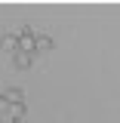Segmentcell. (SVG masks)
<instances>
[{
	"label": "cell",
	"mask_w": 120,
	"mask_h": 123,
	"mask_svg": "<svg viewBox=\"0 0 120 123\" xmlns=\"http://www.w3.org/2000/svg\"><path fill=\"white\" fill-rule=\"evenodd\" d=\"M25 120V95L19 86L0 92V123H22Z\"/></svg>",
	"instance_id": "6da1fadb"
},
{
	"label": "cell",
	"mask_w": 120,
	"mask_h": 123,
	"mask_svg": "<svg viewBox=\"0 0 120 123\" xmlns=\"http://www.w3.org/2000/svg\"><path fill=\"white\" fill-rule=\"evenodd\" d=\"M31 59H34V52H25V49H15L13 52V62L19 71H25V68H31Z\"/></svg>",
	"instance_id": "7a4b0ae2"
},
{
	"label": "cell",
	"mask_w": 120,
	"mask_h": 123,
	"mask_svg": "<svg viewBox=\"0 0 120 123\" xmlns=\"http://www.w3.org/2000/svg\"><path fill=\"white\" fill-rule=\"evenodd\" d=\"M0 46H3L6 52H15V49H19V34H6V37L0 40Z\"/></svg>",
	"instance_id": "3957f363"
},
{
	"label": "cell",
	"mask_w": 120,
	"mask_h": 123,
	"mask_svg": "<svg viewBox=\"0 0 120 123\" xmlns=\"http://www.w3.org/2000/svg\"><path fill=\"white\" fill-rule=\"evenodd\" d=\"M46 49H56V43L49 37H34V52H46Z\"/></svg>",
	"instance_id": "277c9868"
}]
</instances>
